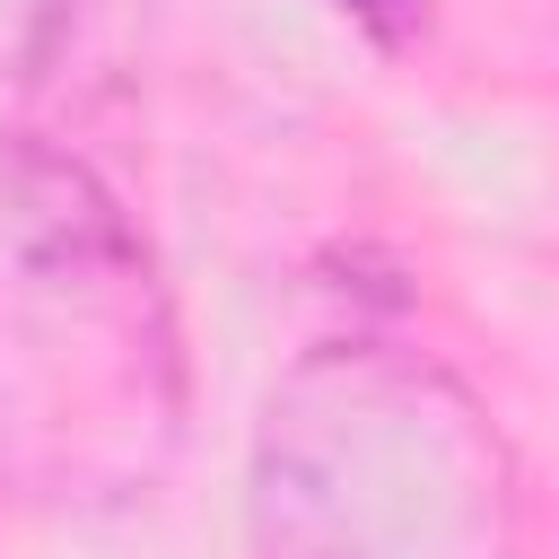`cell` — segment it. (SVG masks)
<instances>
[{"label":"cell","mask_w":559,"mask_h":559,"mask_svg":"<svg viewBox=\"0 0 559 559\" xmlns=\"http://www.w3.org/2000/svg\"><path fill=\"white\" fill-rule=\"evenodd\" d=\"M175 437V323L131 210L61 148L0 140V472L122 498Z\"/></svg>","instance_id":"6da1fadb"},{"label":"cell","mask_w":559,"mask_h":559,"mask_svg":"<svg viewBox=\"0 0 559 559\" xmlns=\"http://www.w3.org/2000/svg\"><path fill=\"white\" fill-rule=\"evenodd\" d=\"M253 559H524L515 463L480 393L393 341L323 332L262 402Z\"/></svg>","instance_id":"7a4b0ae2"}]
</instances>
